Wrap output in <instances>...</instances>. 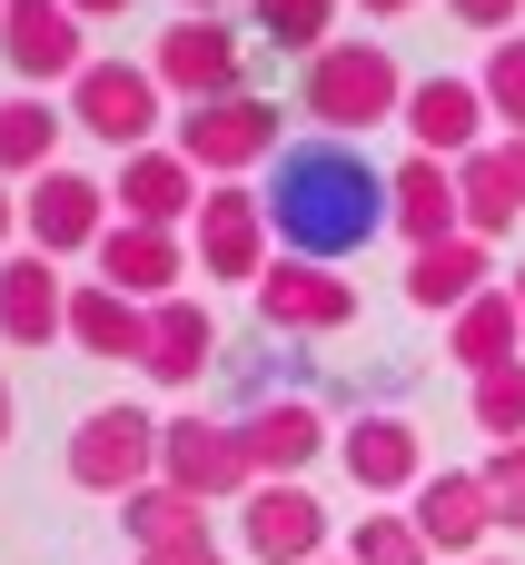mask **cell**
Returning a JSON list of instances; mask_svg holds the SVG:
<instances>
[{
    "instance_id": "cell-1",
    "label": "cell",
    "mask_w": 525,
    "mask_h": 565,
    "mask_svg": "<svg viewBox=\"0 0 525 565\" xmlns=\"http://www.w3.org/2000/svg\"><path fill=\"white\" fill-rule=\"evenodd\" d=\"M268 228H278V258H357L377 228H387V169L357 149V139H288L278 169H268Z\"/></svg>"
},
{
    "instance_id": "cell-2",
    "label": "cell",
    "mask_w": 525,
    "mask_h": 565,
    "mask_svg": "<svg viewBox=\"0 0 525 565\" xmlns=\"http://www.w3.org/2000/svg\"><path fill=\"white\" fill-rule=\"evenodd\" d=\"M298 109L328 129V139H367L377 119L407 109V70L387 40H328L308 70H298Z\"/></svg>"
},
{
    "instance_id": "cell-3",
    "label": "cell",
    "mask_w": 525,
    "mask_h": 565,
    "mask_svg": "<svg viewBox=\"0 0 525 565\" xmlns=\"http://www.w3.org/2000/svg\"><path fill=\"white\" fill-rule=\"evenodd\" d=\"M159 477V417L149 407H89L69 427V487L79 497H139Z\"/></svg>"
},
{
    "instance_id": "cell-4",
    "label": "cell",
    "mask_w": 525,
    "mask_h": 565,
    "mask_svg": "<svg viewBox=\"0 0 525 565\" xmlns=\"http://www.w3.org/2000/svg\"><path fill=\"white\" fill-rule=\"evenodd\" d=\"M69 119L99 139V149H149V129L169 119V89H159V70H139V60H89L79 79H69Z\"/></svg>"
},
{
    "instance_id": "cell-5",
    "label": "cell",
    "mask_w": 525,
    "mask_h": 565,
    "mask_svg": "<svg viewBox=\"0 0 525 565\" xmlns=\"http://www.w3.org/2000/svg\"><path fill=\"white\" fill-rule=\"evenodd\" d=\"M278 99H258V89H238V99H208V109H179V159L189 169H208V179H238V169H258V159H278L288 139H278Z\"/></svg>"
},
{
    "instance_id": "cell-6",
    "label": "cell",
    "mask_w": 525,
    "mask_h": 565,
    "mask_svg": "<svg viewBox=\"0 0 525 565\" xmlns=\"http://www.w3.org/2000/svg\"><path fill=\"white\" fill-rule=\"evenodd\" d=\"M159 477L169 487H189L199 507H228V497H248L258 487V467H248V437H238V417H159Z\"/></svg>"
},
{
    "instance_id": "cell-7",
    "label": "cell",
    "mask_w": 525,
    "mask_h": 565,
    "mask_svg": "<svg viewBox=\"0 0 525 565\" xmlns=\"http://www.w3.org/2000/svg\"><path fill=\"white\" fill-rule=\"evenodd\" d=\"M149 70H159V89L179 109H208V99H238L248 89V40L228 20H169L159 50H149Z\"/></svg>"
},
{
    "instance_id": "cell-8",
    "label": "cell",
    "mask_w": 525,
    "mask_h": 565,
    "mask_svg": "<svg viewBox=\"0 0 525 565\" xmlns=\"http://www.w3.org/2000/svg\"><path fill=\"white\" fill-rule=\"evenodd\" d=\"M20 228H30L40 258H89V248L109 238V179H89V169H40L30 199H20Z\"/></svg>"
},
{
    "instance_id": "cell-9",
    "label": "cell",
    "mask_w": 525,
    "mask_h": 565,
    "mask_svg": "<svg viewBox=\"0 0 525 565\" xmlns=\"http://www.w3.org/2000/svg\"><path fill=\"white\" fill-rule=\"evenodd\" d=\"M0 60L20 70V89H50L89 70V30L69 0H0Z\"/></svg>"
},
{
    "instance_id": "cell-10",
    "label": "cell",
    "mask_w": 525,
    "mask_h": 565,
    "mask_svg": "<svg viewBox=\"0 0 525 565\" xmlns=\"http://www.w3.org/2000/svg\"><path fill=\"white\" fill-rule=\"evenodd\" d=\"M328 536H338V526H328V507H318L298 477L238 497V546L258 565H328Z\"/></svg>"
},
{
    "instance_id": "cell-11",
    "label": "cell",
    "mask_w": 525,
    "mask_h": 565,
    "mask_svg": "<svg viewBox=\"0 0 525 565\" xmlns=\"http://www.w3.org/2000/svg\"><path fill=\"white\" fill-rule=\"evenodd\" d=\"M268 258H278L268 199H258V189H208V199H199V278H238V288H258Z\"/></svg>"
},
{
    "instance_id": "cell-12",
    "label": "cell",
    "mask_w": 525,
    "mask_h": 565,
    "mask_svg": "<svg viewBox=\"0 0 525 565\" xmlns=\"http://www.w3.org/2000/svg\"><path fill=\"white\" fill-rule=\"evenodd\" d=\"M258 318L288 328V338H338V328H357V288H347L338 268H318V258H268Z\"/></svg>"
},
{
    "instance_id": "cell-13",
    "label": "cell",
    "mask_w": 525,
    "mask_h": 565,
    "mask_svg": "<svg viewBox=\"0 0 525 565\" xmlns=\"http://www.w3.org/2000/svg\"><path fill=\"white\" fill-rule=\"evenodd\" d=\"M338 467H347L367 497H417V487H427V437H417V417H397V407H357V427L338 437Z\"/></svg>"
},
{
    "instance_id": "cell-14",
    "label": "cell",
    "mask_w": 525,
    "mask_h": 565,
    "mask_svg": "<svg viewBox=\"0 0 525 565\" xmlns=\"http://www.w3.org/2000/svg\"><path fill=\"white\" fill-rule=\"evenodd\" d=\"M407 526L427 536V556H486V536H496V497H486V477L476 467H437L427 487H417V507H407Z\"/></svg>"
},
{
    "instance_id": "cell-15",
    "label": "cell",
    "mask_w": 525,
    "mask_h": 565,
    "mask_svg": "<svg viewBox=\"0 0 525 565\" xmlns=\"http://www.w3.org/2000/svg\"><path fill=\"white\" fill-rule=\"evenodd\" d=\"M397 119H407L417 159H447V169H457V159H476V149H486V129H496L476 79H407V109H397Z\"/></svg>"
},
{
    "instance_id": "cell-16",
    "label": "cell",
    "mask_w": 525,
    "mask_h": 565,
    "mask_svg": "<svg viewBox=\"0 0 525 565\" xmlns=\"http://www.w3.org/2000/svg\"><path fill=\"white\" fill-rule=\"evenodd\" d=\"M89 268H99V288L159 308V298H179V268H199V258L179 248V228H129V218H119V228L89 248Z\"/></svg>"
},
{
    "instance_id": "cell-17",
    "label": "cell",
    "mask_w": 525,
    "mask_h": 565,
    "mask_svg": "<svg viewBox=\"0 0 525 565\" xmlns=\"http://www.w3.org/2000/svg\"><path fill=\"white\" fill-rule=\"evenodd\" d=\"M238 437H248L258 487H288V477H308V467L328 457V417H318L308 397H258V407L238 417Z\"/></svg>"
},
{
    "instance_id": "cell-18",
    "label": "cell",
    "mask_w": 525,
    "mask_h": 565,
    "mask_svg": "<svg viewBox=\"0 0 525 565\" xmlns=\"http://www.w3.org/2000/svg\"><path fill=\"white\" fill-rule=\"evenodd\" d=\"M109 199H119V218H129V228H179V218H199V199H208V189H199V169H189L179 149H159V139H149V149H129V159H119V189H109Z\"/></svg>"
},
{
    "instance_id": "cell-19",
    "label": "cell",
    "mask_w": 525,
    "mask_h": 565,
    "mask_svg": "<svg viewBox=\"0 0 525 565\" xmlns=\"http://www.w3.org/2000/svg\"><path fill=\"white\" fill-rule=\"evenodd\" d=\"M0 338H10V348H50V338H69V288H60V268H50L40 248L0 258Z\"/></svg>"
},
{
    "instance_id": "cell-20",
    "label": "cell",
    "mask_w": 525,
    "mask_h": 565,
    "mask_svg": "<svg viewBox=\"0 0 525 565\" xmlns=\"http://www.w3.org/2000/svg\"><path fill=\"white\" fill-rule=\"evenodd\" d=\"M387 228H397L407 248L457 238V228H467V209H457V169H447V159H407V169H387Z\"/></svg>"
},
{
    "instance_id": "cell-21",
    "label": "cell",
    "mask_w": 525,
    "mask_h": 565,
    "mask_svg": "<svg viewBox=\"0 0 525 565\" xmlns=\"http://www.w3.org/2000/svg\"><path fill=\"white\" fill-rule=\"evenodd\" d=\"M486 268H496V248H486V238H467V228H457V238H437V248H417V258H407V308L457 318L467 298H486V288H496Z\"/></svg>"
},
{
    "instance_id": "cell-22",
    "label": "cell",
    "mask_w": 525,
    "mask_h": 565,
    "mask_svg": "<svg viewBox=\"0 0 525 565\" xmlns=\"http://www.w3.org/2000/svg\"><path fill=\"white\" fill-rule=\"evenodd\" d=\"M139 367H149L159 387H199V377L218 367V318H208L199 298H159V308H149V348H139Z\"/></svg>"
},
{
    "instance_id": "cell-23",
    "label": "cell",
    "mask_w": 525,
    "mask_h": 565,
    "mask_svg": "<svg viewBox=\"0 0 525 565\" xmlns=\"http://www.w3.org/2000/svg\"><path fill=\"white\" fill-rule=\"evenodd\" d=\"M447 358H457L467 377H486V367L525 358V308H516V288H486V298H467V308L447 318Z\"/></svg>"
},
{
    "instance_id": "cell-24",
    "label": "cell",
    "mask_w": 525,
    "mask_h": 565,
    "mask_svg": "<svg viewBox=\"0 0 525 565\" xmlns=\"http://www.w3.org/2000/svg\"><path fill=\"white\" fill-rule=\"evenodd\" d=\"M69 348H89V358H139V348H149V308L89 278V288H69Z\"/></svg>"
},
{
    "instance_id": "cell-25",
    "label": "cell",
    "mask_w": 525,
    "mask_h": 565,
    "mask_svg": "<svg viewBox=\"0 0 525 565\" xmlns=\"http://www.w3.org/2000/svg\"><path fill=\"white\" fill-rule=\"evenodd\" d=\"M60 119H69V109H50L40 89H10V99H0V179L60 169Z\"/></svg>"
},
{
    "instance_id": "cell-26",
    "label": "cell",
    "mask_w": 525,
    "mask_h": 565,
    "mask_svg": "<svg viewBox=\"0 0 525 565\" xmlns=\"http://www.w3.org/2000/svg\"><path fill=\"white\" fill-rule=\"evenodd\" d=\"M457 209H467V238H496V228H516V179H506V149L486 139L476 159H457Z\"/></svg>"
},
{
    "instance_id": "cell-27",
    "label": "cell",
    "mask_w": 525,
    "mask_h": 565,
    "mask_svg": "<svg viewBox=\"0 0 525 565\" xmlns=\"http://www.w3.org/2000/svg\"><path fill=\"white\" fill-rule=\"evenodd\" d=\"M119 526H129V536H139V556H149V546H169V536H199V526H208V507H199L189 487L149 477L139 497H119Z\"/></svg>"
},
{
    "instance_id": "cell-28",
    "label": "cell",
    "mask_w": 525,
    "mask_h": 565,
    "mask_svg": "<svg viewBox=\"0 0 525 565\" xmlns=\"http://www.w3.org/2000/svg\"><path fill=\"white\" fill-rule=\"evenodd\" d=\"M248 20H258V40L298 50V60H318L338 40V0H248Z\"/></svg>"
},
{
    "instance_id": "cell-29",
    "label": "cell",
    "mask_w": 525,
    "mask_h": 565,
    "mask_svg": "<svg viewBox=\"0 0 525 565\" xmlns=\"http://www.w3.org/2000/svg\"><path fill=\"white\" fill-rule=\"evenodd\" d=\"M467 417H476L496 447H516V437H525V358L486 367V377H467Z\"/></svg>"
},
{
    "instance_id": "cell-30",
    "label": "cell",
    "mask_w": 525,
    "mask_h": 565,
    "mask_svg": "<svg viewBox=\"0 0 525 565\" xmlns=\"http://www.w3.org/2000/svg\"><path fill=\"white\" fill-rule=\"evenodd\" d=\"M476 89H486V119H496L506 139H525V30H516V40H496V50H486V70H476Z\"/></svg>"
},
{
    "instance_id": "cell-31",
    "label": "cell",
    "mask_w": 525,
    "mask_h": 565,
    "mask_svg": "<svg viewBox=\"0 0 525 565\" xmlns=\"http://www.w3.org/2000/svg\"><path fill=\"white\" fill-rule=\"evenodd\" d=\"M347 565H437V556H427V536H417L397 507H377V516H357V536H347Z\"/></svg>"
},
{
    "instance_id": "cell-32",
    "label": "cell",
    "mask_w": 525,
    "mask_h": 565,
    "mask_svg": "<svg viewBox=\"0 0 525 565\" xmlns=\"http://www.w3.org/2000/svg\"><path fill=\"white\" fill-rule=\"evenodd\" d=\"M476 477H486V497H496V526H516V536H525V437H516V447H496Z\"/></svg>"
},
{
    "instance_id": "cell-33",
    "label": "cell",
    "mask_w": 525,
    "mask_h": 565,
    "mask_svg": "<svg viewBox=\"0 0 525 565\" xmlns=\"http://www.w3.org/2000/svg\"><path fill=\"white\" fill-rule=\"evenodd\" d=\"M139 565H228V546H218V536L199 526V536H169V546H149Z\"/></svg>"
},
{
    "instance_id": "cell-34",
    "label": "cell",
    "mask_w": 525,
    "mask_h": 565,
    "mask_svg": "<svg viewBox=\"0 0 525 565\" xmlns=\"http://www.w3.org/2000/svg\"><path fill=\"white\" fill-rule=\"evenodd\" d=\"M447 10H457L467 30H496V40H516V10H525V0H447Z\"/></svg>"
},
{
    "instance_id": "cell-35",
    "label": "cell",
    "mask_w": 525,
    "mask_h": 565,
    "mask_svg": "<svg viewBox=\"0 0 525 565\" xmlns=\"http://www.w3.org/2000/svg\"><path fill=\"white\" fill-rule=\"evenodd\" d=\"M506 149V179H516V199H525V139H496Z\"/></svg>"
},
{
    "instance_id": "cell-36",
    "label": "cell",
    "mask_w": 525,
    "mask_h": 565,
    "mask_svg": "<svg viewBox=\"0 0 525 565\" xmlns=\"http://www.w3.org/2000/svg\"><path fill=\"white\" fill-rule=\"evenodd\" d=\"M69 10H79V20H119L129 0H69Z\"/></svg>"
},
{
    "instance_id": "cell-37",
    "label": "cell",
    "mask_w": 525,
    "mask_h": 565,
    "mask_svg": "<svg viewBox=\"0 0 525 565\" xmlns=\"http://www.w3.org/2000/svg\"><path fill=\"white\" fill-rule=\"evenodd\" d=\"M10 238H20V199L0 189V248H10Z\"/></svg>"
},
{
    "instance_id": "cell-38",
    "label": "cell",
    "mask_w": 525,
    "mask_h": 565,
    "mask_svg": "<svg viewBox=\"0 0 525 565\" xmlns=\"http://www.w3.org/2000/svg\"><path fill=\"white\" fill-rule=\"evenodd\" d=\"M357 10H377V20H397V10H417V0H357Z\"/></svg>"
},
{
    "instance_id": "cell-39",
    "label": "cell",
    "mask_w": 525,
    "mask_h": 565,
    "mask_svg": "<svg viewBox=\"0 0 525 565\" xmlns=\"http://www.w3.org/2000/svg\"><path fill=\"white\" fill-rule=\"evenodd\" d=\"M179 20H218V0H179Z\"/></svg>"
},
{
    "instance_id": "cell-40",
    "label": "cell",
    "mask_w": 525,
    "mask_h": 565,
    "mask_svg": "<svg viewBox=\"0 0 525 565\" xmlns=\"http://www.w3.org/2000/svg\"><path fill=\"white\" fill-rule=\"evenodd\" d=\"M0 447H10V377H0Z\"/></svg>"
},
{
    "instance_id": "cell-41",
    "label": "cell",
    "mask_w": 525,
    "mask_h": 565,
    "mask_svg": "<svg viewBox=\"0 0 525 565\" xmlns=\"http://www.w3.org/2000/svg\"><path fill=\"white\" fill-rule=\"evenodd\" d=\"M516 308H525V258H516Z\"/></svg>"
},
{
    "instance_id": "cell-42",
    "label": "cell",
    "mask_w": 525,
    "mask_h": 565,
    "mask_svg": "<svg viewBox=\"0 0 525 565\" xmlns=\"http://www.w3.org/2000/svg\"><path fill=\"white\" fill-rule=\"evenodd\" d=\"M476 565H506V556H476Z\"/></svg>"
},
{
    "instance_id": "cell-43",
    "label": "cell",
    "mask_w": 525,
    "mask_h": 565,
    "mask_svg": "<svg viewBox=\"0 0 525 565\" xmlns=\"http://www.w3.org/2000/svg\"><path fill=\"white\" fill-rule=\"evenodd\" d=\"M328 565H347V556H328Z\"/></svg>"
}]
</instances>
